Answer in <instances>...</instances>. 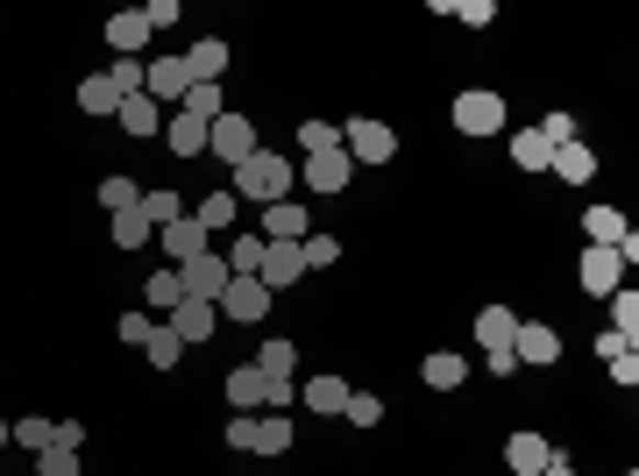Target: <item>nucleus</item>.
Wrapping results in <instances>:
<instances>
[{
  "label": "nucleus",
  "instance_id": "obj_1",
  "mask_svg": "<svg viewBox=\"0 0 639 476\" xmlns=\"http://www.w3.org/2000/svg\"><path fill=\"white\" fill-rule=\"evenodd\" d=\"M292 185H299V163H292V157H278V150H256V157L235 171V200H264V206H278Z\"/></svg>",
  "mask_w": 639,
  "mask_h": 476
},
{
  "label": "nucleus",
  "instance_id": "obj_2",
  "mask_svg": "<svg viewBox=\"0 0 639 476\" xmlns=\"http://www.w3.org/2000/svg\"><path fill=\"white\" fill-rule=\"evenodd\" d=\"M143 93V65L135 57H114V71H93V79H79V107L86 114H121V100Z\"/></svg>",
  "mask_w": 639,
  "mask_h": 476
},
{
  "label": "nucleus",
  "instance_id": "obj_3",
  "mask_svg": "<svg viewBox=\"0 0 639 476\" xmlns=\"http://www.w3.org/2000/svg\"><path fill=\"white\" fill-rule=\"evenodd\" d=\"M455 136H505V100H497L491 86L455 93Z\"/></svg>",
  "mask_w": 639,
  "mask_h": 476
},
{
  "label": "nucleus",
  "instance_id": "obj_4",
  "mask_svg": "<svg viewBox=\"0 0 639 476\" xmlns=\"http://www.w3.org/2000/svg\"><path fill=\"white\" fill-rule=\"evenodd\" d=\"M206 150L227 163V171H242V163H249L256 150H264V143H256V122L249 114H221V122L206 128Z\"/></svg>",
  "mask_w": 639,
  "mask_h": 476
},
{
  "label": "nucleus",
  "instance_id": "obj_5",
  "mask_svg": "<svg viewBox=\"0 0 639 476\" xmlns=\"http://www.w3.org/2000/svg\"><path fill=\"white\" fill-rule=\"evenodd\" d=\"M341 150H348V163H391L399 157V136H391L377 114H356V122L341 128Z\"/></svg>",
  "mask_w": 639,
  "mask_h": 476
},
{
  "label": "nucleus",
  "instance_id": "obj_6",
  "mask_svg": "<svg viewBox=\"0 0 639 476\" xmlns=\"http://www.w3.org/2000/svg\"><path fill=\"white\" fill-rule=\"evenodd\" d=\"M178 285H186V299H221V292H227V257H221V249H200V257H192V263H178Z\"/></svg>",
  "mask_w": 639,
  "mask_h": 476
},
{
  "label": "nucleus",
  "instance_id": "obj_7",
  "mask_svg": "<svg viewBox=\"0 0 639 476\" xmlns=\"http://www.w3.org/2000/svg\"><path fill=\"white\" fill-rule=\"evenodd\" d=\"M256 277H264L270 299H278V292H292L299 277H306V257H299V242H264V263H256Z\"/></svg>",
  "mask_w": 639,
  "mask_h": 476
},
{
  "label": "nucleus",
  "instance_id": "obj_8",
  "mask_svg": "<svg viewBox=\"0 0 639 476\" xmlns=\"http://www.w3.org/2000/svg\"><path fill=\"white\" fill-rule=\"evenodd\" d=\"M143 93L157 100V107H178V100L192 93V71H186V57H157V65H143Z\"/></svg>",
  "mask_w": 639,
  "mask_h": 476
},
{
  "label": "nucleus",
  "instance_id": "obj_9",
  "mask_svg": "<svg viewBox=\"0 0 639 476\" xmlns=\"http://www.w3.org/2000/svg\"><path fill=\"white\" fill-rule=\"evenodd\" d=\"M213 306H227V320L249 327V320H264V314H270V292H264V277H227V292H221Z\"/></svg>",
  "mask_w": 639,
  "mask_h": 476
},
{
  "label": "nucleus",
  "instance_id": "obj_10",
  "mask_svg": "<svg viewBox=\"0 0 639 476\" xmlns=\"http://www.w3.org/2000/svg\"><path fill=\"white\" fill-rule=\"evenodd\" d=\"M299 178H306L313 192H334V200H341L348 178H356V163H348V150H327V157H306V163H299Z\"/></svg>",
  "mask_w": 639,
  "mask_h": 476
},
{
  "label": "nucleus",
  "instance_id": "obj_11",
  "mask_svg": "<svg viewBox=\"0 0 639 476\" xmlns=\"http://www.w3.org/2000/svg\"><path fill=\"white\" fill-rule=\"evenodd\" d=\"M618 277H626V257H618V249H583V292L590 299H612Z\"/></svg>",
  "mask_w": 639,
  "mask_h": 476
},
{
  "label": "nucleus",
  "instance_id": "obj_12",
  "mask_svg": "<svg viewBox=\"0 0 639 476\" xmlns=\"http://www.w3.org/2000/svg\"><path fill=\"white\" fill-rule=\"evenodd\" d=\"M512 355H519V363H561V335L554 327H540V320H519V335H512Z\"/></svg>",
  "mask_w": 639,
  "mask_h": 476
},
{
  "label": "nucleus",
  "instance_id": "obj_13",
  "mask_svg": "<svg viewBox=\"0 0 639 476\" xmlns=\"http://www.w3.org/2000/svg\"><path fill=\"white\" fill-rule=\"evenodd\" d=\"M306 235H313V220H306V206H299V200L264 206V242H306Z\"/></svg>",
  "mask_w": 639,
  "mask_h": 476
},
{
  "label": "nucleus",
  "instance_id": "obj_14",
  "mask_svg": "<svg viewBox=\"0 0 639 476\" xmlns=\"http://www.w3.org/2000/svg\"><path fill=\"white\" fill-rule=\"evenodd\" d=\"M547 171H554L561 185H590V178H597V150H590V143L575 136V143H561V150L547 157Z\"/></svg>",
  "mask_w": 639,
  "mask_h": 476
},
{
  "label": "nucleus",
  "instance_id": "obj_15",
  "mask_svg": "<svg viewBox=\"0 0 639 476\" xmlns=\"http://www.w3.org/2000/svg\"><path fill=\"white\" fill-rule=\"evenodd\" d=\"M164 327H171V335H178V341H186V349H192V341H206L213 327H221V306H206V299H186V306H178V314L164 320Z\"/></svg>",
  "mask_w": 639,
  "mask_h": 476
},
{
  "label": "nucleus",
  "instance_id": "obj_16",
  "mask_svg": "<svg viewBox=\"0 0 639 476\" xmlns=\"http://www.w3.org/2000/svg\"><path fill=\"white\" fill-rule=\"evenodd\" d=\"M114 122H121V128H128V136H135V143H149V136H164V107H157V100H149V93H135V100H121V114H114Z\"/></svg>",
  "mask_w": 639,
  "mask_h": 476
},
{
  "label": "nucleus",
  "instance_id": "obj_17",
  "mask_svg": "<svg viewBox=\"0 0 639 476\" xmlns=\"http://www.w3.org/2000/svg\"><path fill=\"white\" fill-rule=\"evenodd\" d=\"M157 235H164V249H171V271H178V263H192L200 249H213V242H206V228H200L192 214H186V220H171V228H157Z\"/></svg>",
  "mask_w": 639,
  "mask_h": 476
},
{
  "label": "nucleus",
  "instance_id": "obj_18",
  "mask_svg": "<svg viewBox=\"0 0 639 476\" xmlns=\"http://www.w3.org/2000/svg\"><path fill=\"white\" fill-rule=\"evenodd\" d=\"M186 71H192V86H221V71H227V43H221V36L192 43V50H186Z\"/></svg>",
  "mask_w": 639,
  "mask_h": 476
},
{
  "label": "nucleus",
  "instance_id": "obj_19",
  "mask_svg": "<svg viewBox=\"0 0 639 476\" xmlns=\"http://www.w3.org/2000/svg\"><path fill=\"white\" fill-rule=\"evenodd\" d=\"M583 235H590V249H618V242H626V214H618V206H590V214H583Z\"/></svg>",
  "mask_w": 639,
  "mask_h": 476
},
{
  "label": "nucleus",
  "instance_id": "obj_20",
  "mask_svg": "<svg viewBox=\"0 0 639 476\" xmlns=\"http://www.w3.org/2000/svg\"><path fill=\"white\" fill-rule=\"evenodd\" d=\"M547 455H554V449H547L540 434H512V441H505V469H512V476H540Z\"/></svg>",
  "mask_w": 639,
  "mask_h": 476
},
{
  "label": "nucleus",
  "instance_id": "obj_21",
  "mask_svg": "<svg viewBox=\"0 0 639 476\" xmlns=\"http://www.w3.org/2000/svg\"><path fill=\"white\" fill-rule=\"evenodd\" d=\"M107 43H114V57H135L149 43V22H143V8H121L114 22H107Z\"/></svg>",
  "mask_w": 639,
  "mask_h": 476
},
{
  "label": "nucleus",
  "instance_id": "obj_22",
  "mask_svg": "<svg viewBox=\"0 0 639 476\" xmlns=\"http://www.w3.org/2000/svg\"><path fill=\"white\" fill-rule=\"evenodd\" d=\"M512 335H519V314H512V306H483V314H477L483 355H491V349H512Z\"/></svg>",
  "mask_w": 639,
  "mask_h": 476
},
{
  "label": "nucleus",
  "instance_id": "obj_23",
  "mask_svg": "<svg viewBox=\"0 0 639 476\" xmlns=\"http://www.w3.org/2000/svg\"><path fill=\"white\" fill-rule=\"evenodd\" d=\"M264 392H270V384H264V370H256V363L227 370V406H235V412H256V406H264Z\"/></svg>",
  "mask_w": 639,
  "mask_h": 476
},
{
  "label": "nucleus",
  "instance_id": "obj_24",
  "mask_svg": "<svg viewBox=\"0 0 639 476\" xmlns=\"http://www.w3.org/2000/svg\"><path fill=\"white\" fill-rule=\"evenodd\" d=\"M419 377H426V392H455V384L469 377V363H462L455 349H434V355L419 363Z\"/></svg>",
  "mask_w": 639,
  "mask_h": 476
},
{
  "label": "nucleus",
  "instance_id": "obj_25",
  "mask_svg": "<svg viewBox=\"0 0 639 476\" xmlns=\"http://www.w3.org/2000/svg\"><path fill=\"white\" fill-rule=\"evenodd\" d=\"M292 434H299V427L284 420V412H264V420H256V434H249V449L256 455H284V449H292Z\"/></svg>",
  "mask_w": 639,
  "mask_h": 476
},
{
  "label": "nucleus",
  "instance_id": "obj_26",
  "mask_svg": "<svg viewBox=\"0 0 639 476\" xmlns=\"http://www.w3.org/2000/svg\"><path fill=\"white\" fill-rule=\"evenodd\" d=\"M171 157H206V122H192V114H171Z\"/></svg>",
  "mask_w": 639,
  "mask_h": 476
},
{
  "label": "nucleus",
  "instance_id": "obj_27",
  "mask_svg": "<svg viewBox=\"0 0 639 476\" xmlns=\"http://www.w3.org/2000/svg\"><path fill=\"white\" fill-rule=\"evenodd\" d=\"M547 157H554V143H547L540 128H519V136H512V163H519V171H547Z\"/></svg>",
  "mask_w": 639,
  "mask_h": 476
},
{
  "label": "nucleus",
  "instance_id": "obj_28",
  "mask_svg": "<svg viewBox=\"0 0 639 476\" xmlns=\"http://www.w3.org/2000/svg\"><path fill=\"white\" fill-rule=\"evenodd\" d=\"M143 355H149V370H178V363H186V341H178L171 327H149Z\"/></svg>",
  "mask_w": 639,
  "mask_h": 476
},
{
  "label": "nucleus",
  "instance_id": "obj_29",
  "mask_svg": "<svg viewBox=\"0 0 639 476\" xmlns=\"http://www.w3.org/2000/svg\"><path fill=\"white\" fill-rule=\"evenodd\" d=\"M292 363H299L292 341H264V349H256V370H264L270 384H292Z\"/></svg>",
  "mask_w": 639,
  "mask_h": 476
},
{
  "label": "nucleus",
  "instance_id": "obj_30",
  "mask_svg": "<svg viewBox=\"0 0 639 476\" xmlns=\"http://www.w3.org/2000/svg\"><path fill=\"white\" fill-rule=\"evenodd\" d=\"M178 114H192V122H221V114H227V100H221V86H192V93L186 100H178Z\"/></svg>",
  "mask_w": 639,
  "mask_h": 476
},
{
  "label": "nucleus",
  "instance_id": "obj_31",
  "mask_svg": "<svg viewBox=\"0 0 639 476\" xmlns=\"http://www.w3.org/2000/svg\"><path fill=\"white\" fill-rule=\"evenodd\" d=\"M186 214H192V220H200V228H206V235H221V228H227V220H235V192H206V200H200V206H186Z\"/></svg>",
  "mask_w": 639,
  "mask_h": 476
},
{
  "label": "nucleus",
  "instance_id": "obj_32",
  "mask_svg": "<svg viewBox=\"0 0 639 476\" xmlns=\"http://www.w3.org/2000/svg\"><path fill=\"white\" fill-rule=\"evenodd\" d=\"M143 299H149V306H157V314H164V320H171V314H178V306H186V285H178V271H157V277H149V285H143Z\"/></svg>",
  "mask_w": 639,
  "mask_h": 476
},
{
  "label": "nucleus",
  "instance_id": "obj_33",
  "mask_svg": "<svg viewBox=\"0 0 639 476\" xmlns=\"http://www.w3.org/2000/svg\"><path fill=\"white\" fill-rule=\"evenodd\" d=\"M299 398H306V412H341V406H348V384H341V377H313Z\"/></svg>",
  "mask_w": 639,
  "mask_h": 476
},
{
  "label": "nucleus",
  "instance_id": "obj_34",
  "mask_svg": "<svg viewBox=\"0 0 639 476\" xmlns=\"http://www.w3.org/2000/svg\"><path fill=\"white\" fill-rule=\"evenodd\" d=\"M256 263H264V235H235L227 242V277H256Z\"/></svg>",
  "mask_w": 639,
  "mask_h": 476
},
{
  "label": "nucleus",
  "instance_id": "obj_35",
  "mask_svg": "<svg viewBox=\"0 0 639 476\" xmlns=\"http://www.w3.org/2000/svg\"><path fill=\"white\" fill-rule=\"evenodd\" d=\"M612 335L639 349V292H612Z\"/></svg>",
  "mask_w": 639,
  "mask_h": 476
},
{
  "label": "nucleus",
  "instance_id": "obj_36",
  "mask_svg": "<svg viewBox=\"0 0 639 476\" xmlns=\"http://www.w3.org/2000/svg\"><path fill=\"white\" fill-rule=\"evenodd\" d=\"M143 220L149 228H171V220H186V200L178 192H143Z\"/></svg>",
  "mask_w": 639,
  "mask_h": 476
},
{
  "label": "nucleus",
  "instance_id": "obj_37",
  "mask_svg": "<svg viewBox=\"0 0 639 476\" xmlns=\"http://www.w3.org/2000/svg\"><path fill=\"white\" fill-rule=\"evenodd\" d=\"M299 150H306V157L341 150V128H334V122H299Z\"/></svg>",
  "mask_w": 639,
  "mask_h": 476
},
{
  "label": "nucleus",
  "instance_id": "obj_38",
  "mask_svg": "<svg viewBox=\"0 0 639 476\" xmlns=\"http://www.w3.org/2000/svg\"><path fill=\"white\" fill-rule=\"evenodd\" d=\"M149 235H157V228H149V220H143V206H128V214H114V249H143Z\"/></svg>",
  "mask_w": 639,
  "mask_h": 476
},
{
  "label": "nucleus",
  "instance_id": "obj_39",
  "mask_svg": "<svg viewBox=\"0 0 639 476\" xmlns=\"http://www.w3.org/2000/svg\"><path fill=\"white\" fill-rule=\"evenodd\" d=\"M100 206H107V214H128V206H143V185H135V178H107Z\"/></svg>",
  "mask_w": 639,
  "mask_h": 476
},
{
  "label": "nucleus",
  "instance_id": "obj_40",
  "mask_svg": "<svg viewBox=\"0 0 639 476\" xmlns=\"http://www.w3.org/2000/svg\"><path fill=\"white\" fill-rule=\"evenodd\" d=\"M341 420H348V427H377V420H384V398H377V392H348Z\"/></svg>",
  "mask_w": 639,
  "mask_h": 476
},
{
  "label": "nucleus",
  "instance_id": "obj_41",
  "mask_svg": "<svg viewBox=\"0 0 639 476\" xmlns=\"http://www.w3.org/2000/svg\"><path fill=\"white\" fill-rule=\"evenodd\" d=\"M299 257H306V271H327V263H341V242H334V235H306Z\"/></svg>",
  "mask_w": 639,
  "mask_h": 476
},
{
  "label": "nucleus",
  "instance_id": "obj_42",
  "mask_svg": "<svg viewBox=\"0 0 639 476\" xmlns=\"http://www.w3.org/2000/svg\"><path fill=\"white\" fill-rule=\"evenodd\" d=\"M14 441H22V449H51V441H57V420H14Z\"/></svg>",
  "mask_w": 639,
  "mask_h": 476
},
{
  "label": "nucleus",
  "instance_id": "obj_43",
  "mask_svg": "<svg viewBox=\"0 0 639 476\" xmlns=\"http://www.w3.org/2000/svg\"><path fill=\"white\" fill-rule=\"evenodd\" d=\"M36 476H79V455H71V449H43L36 455Z\"/></svg>",
  "mask_w": 639,
  "mask_h": 476
},
{
  "label": "nucleus",
  "instance_id": "obj_44",
  "mask_svg": "<svg viewBox=\"0 0 639 476\" xmlns=\"http://www.w3.org/2000/svg\"><path fill=\"white\" fill-rule=\"evenodd\" d=\"M455 22H462V29H491L497 8H491V0H462V8H455Z\"/></svg>",
  "mask_w": 639,
  "mask_h": 476
},
{
  "label": "nucleus",
  "instance_id": "obj_45",
  "mask_svg": "<svg viewBox=\"0 0 639 476\" xmlns=\"http://www.w3.org/2000/svg\"><path fill=\"white\" fill-rule=\"evenodd\" d=\"M149 327H157L149 314H121V341H128V349H143V341H149Z\"/></svg>",
  "mask_w": 639,
  "mask_h": 476
},
{
  "label": "nucleus",
  "instance_id": "obj_46",
  "mask_svg": "<svg viewBox=\"0 0 639 476\" xmlns=\"http://www.w3.org/2000/svg\"><path fill=\"white\" fill-rule=\"evenodd\" d=\"M143 22H149V36H157V29H171V22H178V0H149Z\"/></svg>",
  "mask_w": 639,
  "mask_h": 476
},
{
  "label": "nucleus",
  "instance_id": "obj_47",
  "mask_svg": "<svg viewBox=\"0 0 639 476\" xmlns=\"http://www.w3.org/2000/svg\"><path fill=\"white\" fill-rule=\"evenodd\" d=\"M612 384H626V392H632V384H639V349H626V355H612Z\"/></svg>",
  "mask_w": 639,
  "mask_h": 476
},
{
  "label": "nucleus",
  "instance_id": "obj_48",
  "mask_svg": "<svg viewBox=\"0 0 639 476\" xmlns=\"http://www.w3.org/2000/svg\"><path fill=\"white\" fill-rule=\"evenodd\" d=\"M540 136L561 150V143H575V122H569V114H547V122H540Z\"/></svg>",
  "mask_w": 639,
  "mask_h": 476
},
{
  "label": "nucleus",
  "instance_id": "obj_49",
  "mask_svg": "<svg viewBox=\"0 0 639 476\" xmlns=\"http://www.w3.org/2000/svg\"><path fill=\"white\" fill-rule=\"evenodd\" d=\"M51 449H71V455H79L86 449V427L79 420H57V441H51Z\"/></svg>",
  "mask_w": 639,
  "mask_h": 476
},
{
  "label": "nucleus",
  "instance_id": "obj_50",
  "mask_svg": "<svg viewBox=\"0 0 639 476\" xmlns=\"http://www.w3.org/2000/svg\"><path fill=\"white\" fill-rule=\"evenodd\" d=\"M483 370H491V377H512V370H519V355H512V349H491V355H483Z\"/></svg>",
  "mask_w": 639,
  "mask_h": 476
},
{
  "label": "nucleus",
  "instance_id": "obj_51",
  "mask_svg": "<svg viewBox=\"0 0 639 476\" xmlns=\"http://www.w3.org/2000/svg\"><path fill=\"white\" fill-rule=\"evenodd\" d=\"M540 476H575V463H569V455H547V469Z\"/></svg>",
  "mask_w": 639,
  "mask_h": 476
},
{
  "label": "nucleus",
  "instance_id": "obj_52",
  "mask_svg": "<svg viewBox=\"0 0 639 476\" xmlns=\"http://www.w3.org/2000/svg\"><path fill=\"white\" fill-rule=\"evenodd\" d=\"M8 441H14V420H0V449H8Z\"/></svg>",
  "mask_w": 639,
  "mask_h": 476
}]
</instances>
